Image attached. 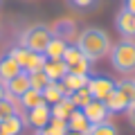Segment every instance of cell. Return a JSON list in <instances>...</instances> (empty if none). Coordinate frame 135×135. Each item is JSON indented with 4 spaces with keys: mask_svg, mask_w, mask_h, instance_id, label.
<instances>
[{
    "mask_svg": "<svg viewBox=\"0 0 135 135\" xmlns=\"http://www.w3.org/2000/svg\"><path fill=\"white\" fill-rule=\"evenodd\" d=\"M74 43L79 45L83 54H86L90 61H99V59L108 56L113 43H110V36H108L104 29L99 27H86L81 34H77V41Z\"/></svg>",
    "mask_w": 135,
    "mask_h": 135,
    "instance_id": "obj_1",
    "label": "cell"
},
{
    "mask_svg": "<svg viewBox=\"0 0 135 135\" xmlns=\"http://www.w3.org/2000/svg\"><path fill=\"white\" fill-rule=\"evenodd\" d=\"M108 56H110V63L113 68H115L119 74H135V41H119V43H115L110 47V52H108Z\"/></svg>",
    "mask_w": 135,
    "mask_h": 135,
    "instance_id": "obj_2",
    "label": "cell"
},
{
    "mask_svg": "<svg viewBox=\"0 0 135 135\" xmlns=\"http://www.w3.org/2000/svg\"><path fill=\"white\" fill-rule=\"evenodd\" d=\"M50 41H52V32H50L47 25H32V27L23 29L18 36V45L32 50V52H41V54L45 52Z\"/></svg>",
    "mask_w": 135,
    "mask_h": 135,
    "instance_id": "obj_3",
    "label": "cell"
},
{
    "mask_svg": "<svg viewBox=\"0 0 135 135\" xmlns=\"http://www.w3.org/2000/svg\"><path fill=\"white\" fill-rule=\"evenodd\" d=\"M11 59H16V63H18L20 68H23V72H36V70H43V65H45V54H41V52H32V50H27V47H23V45H16V47H11L9 52Z\"/></svg>",
    "mask_w": 135,
    "mask_h": 135,
    "instance_id": "obj_4",
    "label": "cell"
},
{
    "mask_svg": "<svg viewBox=\"0 0 135 135\" xmlns=\"http://www.w3.org/2000/svg\"><path fill=\"white\" fill-rule=\"evenodd\" d=\"M63 63L68 65V72H72V74H90L95 61H90V59L79 50L77 43H68L65 54H63Z\"/></svg>",
    "mask_w": 135,
    "mask_h": 135,
    "instance_id": "obj_5",
    "label": "cell"
},
{
    "mask_svg": "<svg viewBox=\"0 0 135 135\" xmlns=\"http://www.w3.org/2000/svg\"><path fill=\"white\" fill-rule=\"evenodd\" d=\"M23 119H25V126H29V128H34V131H41V128H45V126L50 124L52 110H50L47 104H41V106L32 108V110H25Z\"/></svg>",
    "mask_w": 135,
    "mask_h": 135,
    "instance_id": "obj_6",
    "label": "cell"
},
{
    "mask_svg": "<svg viewBox=\"0 0 135 135\" xmlns=\"http://www.w3.org/2000/svg\"><path fill=\"white\" fill-rule=\"evenodd\" d=\"M88 90H90V95L95 97V99H106L108 95H110L113 90H115V81L113 79H108V77H90L88 79Z\"/></svg>",
    "mask_w": 135,
    "mask_h": 135,
    "instance_id": "obj_7",
    "label": "cell"
},
{
    "mask_svg": "<svg viewBox=\"0 0 135 135\" xmlns=\"http://www.w3.org/2000/svg\"><path fill=\"white\" fill-rule=\"evenodd\" d=\"M115 27L122 34V38L135 41V14H131L126 9H119L115 16Z\"/></svg>",
    "mask_w": 135,
    "mask_h": 135,
    "instance_id": "obj_8",
    "label": "cell"
},
{
    "mask_svg": "<svg viewBox=\"0 0 135 135\" xmlns=\"http://www.w3.org/2000/svg\"><path fill=\"white\" fill-rule=\"evenodd\" d=\"M27 90H29V74L27 72H20V74H16V77H11L9 81H5V92H7L9 99L18 101V97L25 95Z\"/></svg>",
    "mask_w": 135,
    "mask_h": 135,
    "instance_id": "obj_9",
    "label": "cell"
},
{
    "mask_svg": "<svg viewBox=\"0 0 135 135\" xmlns=\"http://www.w3.org/2000/svg\"><path fill=\"white\" fill-rule=\"evenodd\" d=\"M50 32H52V36H59L63 41H74L77 38V25H74L72 18L54 20V25H50Z\"/></svg>",
    "mask_w": 135,
    "mask_h": 135,
    "instance_id": "obj_10",
    "label": "cell"
},
{
    "mask_svg": "<svg viewBox=\"0 0 135 135\" xmlns=\"http://www.w3.org/2000/svg\"><path fill=\"white\" fill-rule=\"evenodd\" d=\"M81 110H83V115L88 117L90 124H99V122H104V119L110 117V110L106 108V104H104L101 99H92L86 108H81Z\"/></svg>",
    "mask_w": 135,
    "mask_h": 135,
    "instance_id": "obj_11",
    "label": "cell"
},
{
    "mask_svg": "<svg viewBox=\"0 0 135 135\" xmlns=\"http://www.w3.org/2000/svg\"><path fill=\"white\" fill-rule=\"evenodd\" d=\"M104 104H106V108L110 110V115L113 113H126V108L131 106V101L126 99V95L122 90H117V86H115V90L104 99Z\"/></svg>",
    "mask_w": 135,
    "mask_h": 135,
    "instance_id": "obj_12",
    "label": "cell"
},
{
    "mask_svg": "<svg viewBox=\"0 0 135 135\" xmlns=\"http://www.w3.org/2000/svg\"><path fill=\"white\" fill-rule=\"evenodd\" d=\"M23 72V68L16 63V59H11L9 54H2L0 56V81H9L11 77Z\"/></svg>",
    "mask_w": 135,
    "mask_h": 135,
    "instance_id": "obj_13",
    "label": "cell"
},
{
    "mask_svg": "<svg viewBox=\"0 0 135 135\" xmlns=\"http://www.w3.org/2000/svg\"><path fill=\"white\" fill-rule=\"evenodd\" d=\"M65 47H68V41L59 38V36H52V41L47 43L45 47V59L47 61H63V54H65Z\"/></svg>",
    "mask_w": 135,
    "mask_h": 135,
    "instance_id": "obj_14",
    "label": "cell"
},
{
    "mask_svg": "<svg viewBox=\"0 0 135 135\" xmlns=\"http://www.w3.org/2000/svg\"><path fill=\"white\" fill-rule=\"evenodd\" d=\"M63 97H68V90H65V86H63V81H52V83L43 90V99H45L47 106H52V104H56V101H61Z\"/></svg>",
    "mask_w": 135,
    "mask_h": 135,
    "instance_id": "obj_15",
    "label": "cell"
},
{
    "mask_svg": "<svg viewBox=\"0 0 135 135\" xmlns=\"http://www.w3.org/2000/svg\"><path fill=\"white\" fill-rule=\"evenodd\" d=\"M50 110H52V117H54V119H63V122H65L68 117L77 110V108H74V104L70 101V97H63L61 101H56V104L50 106Z\"/></svg>",
    "mask_w": 135,
    "mask_h": 135,
    "instance_id": "obj_16",
    "label": "cell"
},
{
    "mask_svg": "<svg viewBox=\"0 0 135 135\" xmlns=\"http://www.w3.org/2000/svg\"><path fill=\"white\" fill-rule=\"evenodd\" d=\"M41 104H45L43 92L34 90V88H29V90L25 92V95H20V97H18V106L23 108V110H32V108L41 106Z\"/></svg>",
    "mask_w": 135,
    "mask_h": 135,
    "instance_id": "obj_17",
    "label": "cell"
},
{
    "mask_svg": "<svg viewBox=\"0 0 135 135\" xmlns=\"http://www.w3.org/2000/svg\"><path fill=\"white\" fill-rule=\"evenodd\" d=\"M65 124H68V131H79V133H88V128H90V122H88V117L83 115L81 108H77L72 115L68 117Z\"/></svg>",
    "mask_w": 135,
    "mask_h": 135,
    "instance_id": "obj_18",
    "label": "cell"
},
{
    "mask_svg": "<svg viewBox=\"0 0 135 135\" xmlns=\"http://www.w3.org/2000/svg\"><path fill=\"white\" fill-rule=\"evenodd\" d=\"M0 124H2V131H5V135H23V131H25V119H23V113L7 117V119H2Z\"/></svg>",
    "mask_w": 135,
    "mask_h": 135,
    "instance_id": "obj_19",
    "label": "cell"
},
{
    "mask_svg": "<svg viewBox=\"0 0 135 135\" xmlns=\"http://www.w3.org/2000/svg\"><path fill=\"white\" fill-rule=\"evenodd\" d=\"M43 72L50 77V81H61V79L68 74V65L63 61H45Z\"/></svg>",
    "mask_w": 135,
    "mask_h": 135,
    "instance_id": "obj_20",
    "label": "cell"
},
{
    "mask_svg": "<svg viewBox=\"0 0 135 135\" xmlns=\"http://www.w3.org/2000/svg\"><path fill=\"white\" fill-rule=\"evenodd\" d=\"M88 79H90V74H72V72H68L61 81H63V86H65L68 95H70V92H74V90H79V88L88 86Z\"/></svg>",
    "mask_w": 135,
    "mask_h": 135,
    "instance_id": "obj_21",
    "label": "cell"
},
{
    "mask_svg": "<svg viewBox=\"0 0 135 135\" xmlns=\"http://www.w3.org/2000/svg\"><path fill=\"white\" fill-rule=\"evenodd\" d=\"M86 135H119V131H117V126L110 119H104L99 124H90Z\"/></svg>",
    "mask_w": 135,
    "mask_h": 135,
    "instance_id": "obj_22",
    "label": "cell"
},
{
    "mask_svg": "<svg viewBox=\"0 0 135 135\" xmlns=\"http://www.w3.org/2000/svg\"><path fill=\"white\" fill-rule=\"evenodd\" d=\"M70 101L74 104V108H86L88 104H90L95 97L90 95V90H88V86H83V88H79V90H74V92H70Z\"/></svg>",
    "mask_w": 135,
    "mask_h": 135,
    "instance_id": "obj_23",
    "label": "cell"
},
{
    "mask_svg": "<svg viewBox=\"0 0 135 135\" xmlns=\"http://www.w3.org/2000/svg\"><path fill=\"white\" fill-rule=\"evenodd\" d=\"M68 133V124L63 119H50V124L45 126V128L36 131V135H65Z\"/></svg>",
    "mask_w": 135,
    "mask_h": 135,
    "instance_id": "obj_24",
    "label": "cell"
},
{
    "mask_svg": "<svg viewBox=\"0 0 135 135\" xmlns=\"http://www.w3.org/2000/svg\"><path fill=\"white\" fill-rule=\"evenodd\" d=\"M50 77L43 72V70H36V72H29V88H34V90H38V92H43L45 88L50 86Z\"/></svg>",
    "mask_w": 135,
    "mask_h": 135,
    "instance_id": "obj_25",
    "label": "cell"
},
{
    "mask_svg": "<svg viewBox=\"0 0 135 135\" xmlns=\"http://www.w3.org/2000/svg\"><path fill=\"white\" fill-rule=\"evenodd\" d=\"M18 113H20V106L16 99H9V97L0 99V122L11 117V115H18Z\"/></svg>",
    "mask_w": 135,
    "mask_h": 135,
    "instance_id": "obj_26",
    "label": "cell"
},
{
    "mask_svg": "<svg viewBox=\"0 0 135 135\" xmlns=\"http://www.w3.org/2000/svg\"><path fill=\"white\" fill-rule=\"evenodd\" d=\"M117 90H122L126 95V99L131 101V104H135V79L133 77H126V79H119V81H115Z\"/></svg>",
    "mask_w": 135,
    "mask_h": 135,
    "instance_id": "obj_27",
    "label": "cell"
},
{
    "mask_svg": "<svg viewBox=\"0 0 135 135\" xmlns=\"http://www.w3.org/2000/svg\"><path fill=\"white\" fill-rule=\"evenodd\" d=\"M95 2H97V0H70V5L77 7V9H90Z\"/></svg>",
    "mask_w": 135,
    "mask_h": 135,
    "instance_id": "obj_28",
    "label": "cell"
},
{
    "mask_svg": "<svg viewBox=\"0 0 135 135\" xmlns=\"http://www.w3.org/2000/svg\"><path fill=\"white\" fill-rule=\"evenodd\" d=\"M126 119H128V124L135 128V104H131V106L126 108Z\"/></svg>",
    "mask_w": 135,
    "mask_h": 135,
    "instance_id": "obj_29",
    "label": "cell"
},
{
    "mask_svg": "<svg viewBox=\"0 0 135 135\" xmlns=\"http://www.w3.org/2000/svg\"><path fill=\"white\" fill-rule=\"evenodd\" d=\"M124 9L131 11V14H135V0H124Z\"/></svg>",
    "mask_w": 135,
    "mask_h": 135,
    "instance_id": "obj_30",
    "label": "cell"
},
{
    "mask_svg": "<svg viewBox=\"0 0 135 135\" xmlns=\"http://www.w3.org/2000/svg\"><path fill=\"white\" fill-rule=\"evenodd\" d=\"M7 92H5V81H0V99H5Z\"/></svg>",
    "mask_w": 135,
    "mask_h": 135,
    "instance_id": "obj_31",
    "label": "cell"
},
{
    "mask_svg": "<svg viewBox=\"0 0 135 135\" xmlns=\"http://www.w3.org/2000/svg\"><path fill=\"white\" fill-rule=\"evenodd\" d=\"M65 135H86V133H79V131H68Z\"/></svg>",
    "mask_w": 135,
    "mask_h": 135,
    "instance_id": "obj_32",
    "label": "cell"
},
{
    "mask_svg": "<svg viewBox=\"0 0 135 135\" xmlns=\"http://www.w3.org/2000/svg\"><path fill=\"white\" fill-rule=\"evenodd\" d=\"M0 135H5V131H2V124H0Z\"/></svg>",
    "mask_w": 135,
    "mask_h": 135,
    "instance_id": "obj_33",
    "label": "cell"
},
{
    "mask_svg": "<svg viewBox=\"0 0 135 135\" xmlns=\"http://www.w3.org/2000/svg\"><path fill=\"white\" fill-rule=\"evenodd\" d=\"M133 79H135V77H133Z\"/></svg>",
    "mask_w": 135,
    "mask_h": 135,
    "instance_id": "obj_34",
    "label": "cell"
}]
</instances>
